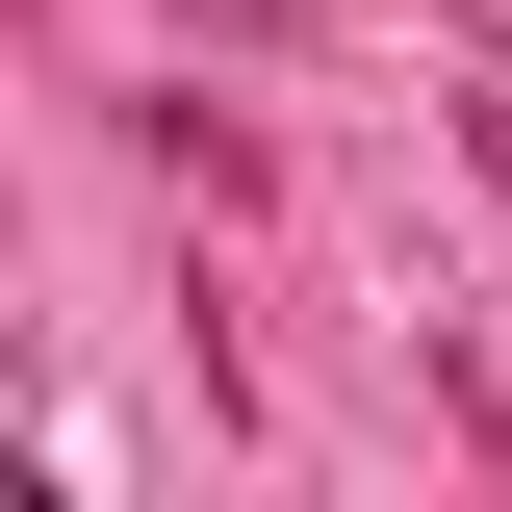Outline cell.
Instances as JSON below:
<instances>
[{"instance_id": "6da1fadb", "label": "cell", "mask_w": 512, "mask_h": 512, "mask_svg": "<svg viewBox=\"0 0 512 512\" xmlns=\"http://www.w3.org/2000/svg\"><path fill=\"white\" fill-rule=\"evenodd\" d=\"M461 128H487V180H512V103H461Z\"/></svg>"}]
</instances>
